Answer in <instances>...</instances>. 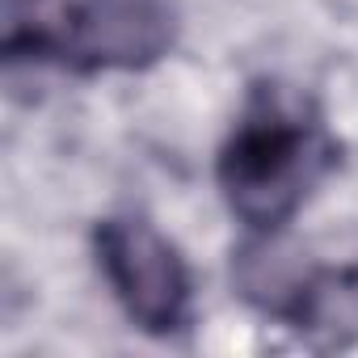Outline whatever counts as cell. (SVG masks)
<instances>
[{
	"label": "cell",
	"instance_id": "6da1fadb",
	"mask_svg": "<svg viewBox=\"0 0 358 358\" xmlns=\"http://www.w3.org/2000/svg\"><path fill=\"white\" fill-rule=\"evenodd\" d=\"M337 156L341 148L312 101L282 85H253L215 156V182L249 232H278L337 169Z\"/></svg>",
	"mask_w": 358,
	"mask_h": 358
},
{
	"label": "cell",
	"instance_id": "7a4b0ae2",
	"mask_svg": "<svg viewBox=\"0 0 358 358\" xmlns=\"http://www.w3.org/2000/svg\"><path fill=\"white\" fill-rule=\"evenodd\" d=\"M177 43L173 0H5L0 47L9 64H55L80 76L143 72Z\"/></svg>",
	"mask_w": 358,
	"mask_h": 358
},
{
	"label": "cell",
	"instance_id": "3957f363",
	"mask_svg": "<svg viewBox=\"0 0 358 358\" xmlns=\"http://www.w3.org/2000/svg\"><path fill=\"white\" fill-rule=\"evenodd\" d=\"M97 266L127 312V320L152 337H173L194 320V282L190 266L169 236L148 220L110 215L93 232Z\"/></svg>",
	"mask_w": 358,
	"mask_h": 358
},
{
	"label": "cell",
	"instance_id": "277c9868",
	"mask_svg": "<svg viewBox=\"0 0 358 358\" xmlns=\"http://www.w3.org/2000/svg\"><path fill=\"white\" fill-rule=\"evenodd\" d=\"M316 274V266L308 262V253H299L282 228L278 232H253L236 253H232V282L241 291L245 303H253L257 312L274 316V320H291L295 303L303 299L308 278Z\"/></svg>",
	"mask_w": 358,
	"mask_h": 358
},
{
	"label": "cell",
	"instance_id": "5b68a950",
	"mask_svg": "<svg viewBox=\"0 0 358 358\" xmlns=\"http://www.w3.org/2000/svg\"><path fill=\"white\" fill-rule=\"evenodd\" d=\"M287 324L324 350L354 345L358 341V270L316 266V274L308 278L303 299L295 303Z\"/></svg>",
	"mask_w": 358,
	"mask_h": 358
}]
</instances>
